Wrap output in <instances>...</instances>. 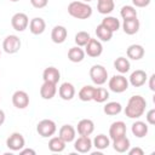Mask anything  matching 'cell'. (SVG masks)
I'll return each mask as SVG.
<instances>
[{"label": "cell", "instance_id": "f6af8a7d", "mask_svg": "<svg viewBox=\"0 0 155 155\" xmlns=\"http://www.w3.org/2000/svg\"><path fill=\"white\" fill-rule=\"evenodd\" d=\"M84 1H86V2H88V1H92V0H84Z\"/></svg>", "mask_w": 155, "mask_h": 155}, {"label": "cell", "instance_id": "f546056e", "mask_svg": "<svg viewBox=\"0 0 155 155\" xmlns=\"http://www.w3.org/2000/svg\"><path fill=\"white\" fill-rule=\"evenodd\" d=\"M102 24L108 28L110 31H117L119 28H120V21L116 18V17H113V16H107L102 19Z\"/></svg>", "mask_w": 155, "mask_h": 155}, {"label": "cell", "instance_id": "44dd1931", "mask_svg": "<svg viewBox=\"0 0 155 155\" xmlns=\"http://www.w3.org/2000/svg\"><path fill=\"white\" fill-rule=\"evenodd\" d=\"M144 47L142 45H138V44H133V45H130L126 50V54L130 59H133V61H139L140 58H143L144 56Z\"/></svg>", "mask_w": 155, "mask_h": 155}, {"label": "cell", "instance_id": "30bf717a", "mask_svg": "<svg viewBox=\"0 0 155 155\" xmlns=\"http://www.w3.org/2000/svg\"><path fill=\"white\" fill-rule=\"evenodd\" d=\"M12 104L17 109H25L29 105V94L22 90L16 91L12 94Z\"/></svg>", "mask_w": 155, "mask_h": 155}, {"label": "cell", "instance_id": "cb8c5ba5", "mask_svg": "<svg viewBox=\"0 0 155 155\" xmlns=\"http://www.w3.org/2000/svg\"><path fill=\"white\" fill-rule=\"evenodd\" d=\"M85 54H86L85 51L80 46H74V47H70L68 51V59L73 63H80L84 61Z\"/></svg>", "mask_w": 155, "mask_h": 155}, {"label": "cell", "instance_id": "9c48e42d", "mask_svg": "<svg viewBox=\"0 0 155 155\" xmlns=\"http://www.w3.org/2000/svg\"><path fill=\"white\" fill-rule=\"evenodd\" d=\"M103 52V45L99 40L97 39H93L91 38L88 40V42L85 45V53L92 58H96V57H99Z\"/></svg>", "mask_w": 155, "mask_h": 155}, {"label": "cell", "instance_id": "7bdbcfd3", "mask_svg": "<svg viewBox=\"0 0 155 155\" xmlns=\"http://www.w3.org/2000/svg\"><path fill=\"white\" fill-rule=\"evenodd\" d=\"M5 122V113L2 109H0V126Z\"/></svg>", "mask_w": 155, "mask_h": 155}, {"label": "cell", "instance_id": "3957f363", "mask_svg": "<svg viewBox=\"0 0 155 155\" xmlns=\"http://www.w3.org/2000/svg\"><path fill=\"white\" fill-rule=\"evenodd\" d=\"M56 131H57V125L53 120H50V119H44L39 121V124L36 125V132L42 138L52 137L56 133Z\"/></svg>", "mask_w": 155, "mask_h": 155}, {"label": "cell", "instance_id": "74e56055", "mask_svg": "<svg viewBox=\"0 0 155 155\" xmlns=\"http://www.w3.org/2000/svg\"><path fill=\"white\" fill-rule=\"evenodd\" d=\"M145 120L149 125H155V109H150L147 115H145Z\"/></svg>", "mask_w": 155, "mask_h": 155}, {"label": "cell", "instance_id": "c3c4849f", "mask_svg": "<svg viewBox=\"0 0 155 155\" xmlns=\"http://www.w3.org/2000/svg\"><path fill=\"white\" fill-rule=\"evenodd\" d=\"M0 101H1V98H0Z\"/></svg>", "mask_w": 155, "mask_h": 155}, {"label": "cell", "instance_id": "f35d334b", "mask_svg": "<svg viewBox=\"0 0 155 155\" xmlns=\"http://www.w3.org/2000/svg\"><path fill=\"white\" fill-rule=\"evenodd\" d=\"M134 7H147L150 4V0H132Z\"/></svg>", "mask_w": 155, "mask_h": 155}, {"label": "cell", "instance_id": "8992f818", "mask_svg": "<svg viewBox=\"0 0 155 155\" xmlns=\"http://www.w3.org/2000/svg\"><path fill=\"white\" fill-rule=\"evenodd\" d=\"M21 39L17 36V35H7L4 41H2V48L6 53H10V54H13V53H17L21 48Z\"/></svg>", "mask_w": 155, "mask_h": 155}, {"label": "cell", "instance_id": "ab89813d", "mask_svg": "<svg viewBox=\"0 0 155 155\" xmlns=\"http://www.w3.org/2000/svg\"><path fill=\"white\" fill-rule=\"evenodd\" d=\"M127 153H128V155H144L143 149H142V148H139V147L131 148V149H128V150H127Z\"/></svg>", "mask_w": 155, "mask_h": 155}, {"label": "cell", "instance_id": "ba28073f", "mask_svg": "<svg viewBox=\"0 0 155 155\" xmlns=\"http://www.w3.org/2000/svg\"><path fill=\"white\" fill-rule=\"evenodd\" d=\"M11 25L17 31H24L29 25V18L23 12H17L11 18Z\"/></svg>", "mask_w": 155, "mask_h": 155}, {"label": "cell", "instance_id": "5b68a950", "mask_svg": "<svg viewBox=\"0 0 155 155\" xmlns=\"http://www.w3.org/2000/svg\"><path fill=\"white\" fill-rule=\"evenodd\" d=\"M128 80L122 75H114L109 79V82H108V86H109V90L115 92V93H122L125 92L127 88H128Z\"/></svg>", "mask_w": 155, "mask_h": 155}, {"label": "cell", "instance_id": "7c38bea8", "mask_svg": "<svg viewBox=\"0 0 155 155\" xmlns=\"http://www.w3.org/2000/svg\"><path fill=\"white\" fill-rule=\"evenodd\" d=\"M147 80H148L147 73L142 69H137L131 73L128 78V84H131L133 87H140L147 82Z\"/></svg>", "mask_w": 155, "mask_h": 155}, {"label": "cell", "instance_id": "603a6c76", "mask_svg": "<svg viewBox=\"0 0 155 155\" xmlns=\"http://www.w3.org/2000/svg\"><path fill=\"white\" fill-rule=\"evenodd\" d=\"M130 147H131V143H130V139L126 136L113 139V148L116 153H127Z\"/></svg>", "mask_w": 155, "mask_h": 155}, {"label": "cell", "instance_id": "52a82bcc", "mask_svg": "<svg viewBox=\"0 0 155 155\" xmlns=\"http://www.w3.org/2000/svg\"><path fill=\"white\" fill-rule=\"evenodd\" d=\"M6 145L10 150L12 151H19L21 149L24 148L25 145V140H24V137L18 133V132H13L8 136V138L6 139Z\"/></svg>", "mask_w": 155, "mask_h": 155}, {"label": "cell", "instance_id": "5bb4252c", "mask_svg": "<svg viewBox=\"0 0 155 155\" xmlns=\"http://www.w3.org/2000/svg\"><path fill=\"white\" fill-rule=\"evenodd\" d=\"M76 131L80 136H91L94 131V124L90 119H82L78 122Z\"/></svg>", "mask_w": 155, "mask_h": 155}, {"label": "cell", "instance_id": "b9f144b4", "mask_svg": "<svg viewBox=\"0 0 155 155\" xmlns=\"http://www.w3.org/2000/svg\"><path fill=\"white\" fill-rule=\"evenodd\" d=\"M154 81H155V74H153L150 78H149V88L151 91H155V85H154Z\"/></svg>", "mask_w": 155, "mask_h": 155}, {"label": "cell", "instance_id": "d6a6232c", "mask_svg": "<svg viewBox=\"0 0 155 155\" xmlns=\"http://www.w3.org/2000/svg\"><path fill=\"white\" fill-rule=\"evenodd\" d=\"M115 7L114 0H107V1H97V10L102 15H109L113 12Z\"/></svg>", "mask_w": 155, "mask_h": 155}, {"label": "cell", "instance_id": "836d02e7", "mask_svg": "<svg viewBox=\"0 0 155 155\" xmlns=\"http://www.w3.org/2000/svg\"><path fill=\"white\" fill-rule=\"evenodd\" d=\"M93 91H94V87L91 86V85H86L84 87H81V90L79 91V98L80 101L82 102H90L92 101L93 98Z\"/></svg>", "mask_w": 155, "mask_h": 155}, {"label": "cell", "instance_id": "7dc6e473", "mask_svg": "<svg viewBox=\"0 0 155 155\" xmlns=\"http://www.w3.org/2000/svg\"><path fill=\"white\" fill-rule=\"evenodd\" d=\"M0 56H1V50H0Z\"/></svg>", "mask_w": 155, "mask_h": 155}, {"label": "cell", "instance_id": "484cf974", "mask_svg": "<svg viewBox=\"0 0 155 155\" xmlns=\"http://www.w3.org/2000/svg\"><path fill=\"white\" fill-rule=\"evenodd\" d=\"M109 145H110V138L107 137V136L103 134V133L97 134V136L93 138V140H92V147L97 148L98 150H104V149H107Z\"/></svg>", "mask_w": 155, "mask_h": 155}, {"label": "cell", "instance_id": "e575fe53", "mask_svg": "<svg viewBox=\"0 0 155 155\" xmlns=\"http://www.w3.org/2000/svg\"><path fill=\"white\" fill-rule=\"evenodd\" d=\"M120 16L122 19H128V18H136L137 17V10L134 6L131 5H125L120 10Z\"/></svg>", "mask_w": 155, "mask_h": 155}, {"label": "cell", "instance_id": "83f0119b", "mask_svg": "<svg viewBox=\"0 0 155 155\" xmlns=\"http://www.w3.org/2000/svg\"><path fill=\"white\" fill-rule=\"evenodd\" d=\"M114 68L120 73V74H125L130 70L131 68V64H130V61L128 58L126 57H117L115 61H114Z\"/></svg>", "mask_w": 155, "mask_h": 155}, {"label": "cell", "instance_id": "277c9868", "mask_svg": "<svg viewBox=\"0 0 155 155\" xmlns=\"http://www.w3.org/2000/svg\"><path fill=\"white\" fill-rule=\"evenodd\" d=\"M90 78L93 84L96 85H104L108 79V70L101 65V64H94L90 69Z\"/></svg>", "mask_w": 155, "mask_h": 155}, {"label": "cell", "instance_id": "7402d4cb", "mask_svg": "<svg viewBox=\"0 0 155 155\" xmlns=\"http://www.w3.org/2000/svg\"><path fill=\"white\" fill-rule=\"evenodd\" d=\"M42 79H44V81L57 84L59 81V79H61V73L54 67H47L42 73Z\"/></svg>", "mask_w": 155, "mask_h": 155}, {"label": "cell", "instance_id": "f1b7e54d", "mask_svg": "<svg viewBox=\"0 0 155 155\" xmlns=\"http://www.w3.org/2000/svg\"><path fill=\"white\" fill-rule=\"evenodd\" d=\"M103 111L109 116H114V115H117L122 111V105L119 102H108L104 105Z\"/></svg>", "mask_w": 155, "mask_h": 155}, {"label": "cell", "instance_id": "ffe728a7", "mask_svg": "<svg viewBox=\"0 0 155 155\" xmlns=\"http://www.w3.org/2000/svg\"><path fill=\"white\" fill-rule=\"evenodd\" d=\"M140 27V23L138 21V18H128V19H124L122 23V29L127 35H134L136 33H138Z\"/></svg>", "mask_w": 155, "mask_h": 155}, {"label": "cell", "instance_id": "e0dca14e", "mask_svg": "<svg viewBox=\"0 0 155 155\" xmlns=\"http://www.w3.org/2000/svg\"><path fill=\"white\" fill-rule=\"evenodd\" d=\"M58 94L63 101H70L75 96V87L70 82H63L58 88Z\"/></svg>", "mask_w": 155, "mask_h": 155}, {"label": "cell", "instance_id": "60d3db41", "mask_svg": "<svg viewBox=\"0 0 155 155\" xmlns=\"http://www.w3.org/2000/svg\"><path fill=\"white\" fill-rule=\"evenodd\" d=\"M19 154L21 155H27V154H30V155H35L36 153H35V150L34 149H30V148H23V149H21L19 150Z\"/></svg>", "mask_w": 155, "mask_h": 155}, {"label": "cell", "instance_id": "ac0fdd59", "mask_svg": "<svg viewBox=\"0 0 155 155\" xmlns=\"http://www.w3.org/2000/svg\"><path fill=\"white\" fill-rule=\"evenodd\" d=\"M58 136L65 142V143H70L75 139L76 137V130L74 128V126L71 125H63L59 131H58Z\"/></svg>", "mask_w": 155, "mask_h": 155}, {"label": "cell", "instance_id": "1f68e13d", "mask_svg": "<svg viewBox=\"0 0 155 155\" xmlns=\"http://www.w3.org/2000/svg\"><path fill=\"white\" fill-rule=\"evenodd\" d=\"M108 98H109V91L107 88H104V87H94L92 101H94L97 103H104V102H107Z\"/></svg>", "mask_w": 155, "mask_h": 155}, {"label": "cell", "instance_id": "ee69618b", "mask_svg": "<svg viewBox=\"0 0 155 155\" xmlns=\"http://www.w3.org/2000/svg\"><path fill=\"white\" fill-rule=\"evenodd\" d=\"M10 1H12V2H17V1H19V0H10Z\"/></svg>", "mask_w": 155, "mask_h": 155}, {"label": "cell", "instance_id": "d590c367", "mask_svg": "<svg viewBox=\"0 0 155 155\" xmlns=\"http://www.w3.org/2000/svg\"><path fill=\"white\" fill-rule=\"evenodd\" d=\"M91 39V35L87 33V31H78L75 34V38H74V41L76 44V46H80V47H85V45L88 42V40Z\"/></svg>", "mask_w": 155, "mask_h": 155}, {"label": "cell", "instance_id": "4dcf8cb0", "mask_svg": "<svg viewBox=\"0 0 155 155\" xmlns=\"http://www.w3.org/2000/svg\"><path fill=\"white\" fill-rule=\"evenodd\" d=\"M113 31H110L108 28H105L102 23L97 25L96 28V35L101 41H110L113 38Z\"/></svg>", "mask_w": 155, "mask_h": 155}, {"label": "cell", "instance_id": "6da1fadb", "mask_svg": "<svg viewBox=\"0 0 155 155\" xmlns=\"http://www.w3.org/2000/svg\"><path fill=\"white\" fill-rule=\"evenodd\" d=\"M145 108H147L145 98L139 96V94H136V96L130 97V99H128L124 111H125V115L127 117H130V119H138V117H140L144 114Z\"/></svg>", "mask_w": 155, "mask_h": 155}, {"label": "cell", "instance_id": "bcb514c9", "mask_svg": "<svg viewBox=\"0 0 155 155\" xmlns=\"http://www.w3.org/2000/svg\"><path fill=\"white\" fill-rule=\"evenodd\" d=\"M97 1H107V0H97Z\"/></svg>", "mask_w": 155, "mask_h": 155}, {"label": "cell", "instance_id": "4316f807", "mask_svg": "<svg viewBox=\"0 0 155 155\" xmlns=\"http://www.w3.org/2000/svg\"><path fill=\"white\" fill-rule=\"evenodd\" d=\"M65 142L58 136V137H52L48 140V149L52 153H62L65 149Z\"/></svg>", "mask_w": 155, "mask_h": 155}, {"label": "cell", "instance_id": "8fae6325", "mask_svg": "<svg viewBox=\"0 0 155 155\" xmlns=\"http://www.w3.org/2000/svg\"><path fill=\"white\" fill-rule=\"evenodd\" d=\"M74 148L78 153H81V154L90 153L92 148V139L90 138V136H80L78 139H75Z\"/></svg>", "mask_w": 155, "mask_h": 155}, {"label": "cell", "instance_id": "8d00e7d4", "mask_svg": "<svg viewBox=\"0 0 155 155\" xmlns=\"http://www.w3.org/2000/svg\"><path fill=\"white\" fill-rule=\"evenodd\" d=\"M30 4L35 8H44L47 6L48 0H30Z\"/></svg>", "mask_w": 155, "mask_h": 155}, {"label": "cell", "instance_id": "9a60e30c", "mask_svg": "<svg viewBox=\"0 0 155 155\" xmlns=\"http://www.w3.org/2000/svg\"><path fill=\"white\" fill-rule=\"evenodd\" d=\"M57 93V84L44 81L40 87V96L44 99H52Z\"/></svg>", "mask_w": 155, "mask_h": 155}, {"label": "cell", "instance_id": "7a4b0ae2", "mask_svg": "<svg viewBox=\"0 0 155 155\" xmlns=\"http://www.w3.org/2000/svg\"><path fill=\"white\" fill-rule=\"evenodd\" d=\"M68 13L76 19H87L92 16V7L84 1H71L68 5Z\"/></svg>", "mask_w": 155, "mask_h": 155}, {"label": "cell", "instance_id": "2e32d148", "mask_svg": "<svg viewBox=\"0 0 155 155\" xmlns=\"http://www.w3.org/2000/svg\"><path fill=\"white\" fill-rule=\"evenodd\" d=\"M68 36L67 28L64 25H54L51 31V39L54 44H63Z\"/></svg>", "mask_w": 155, "mask_h": 155}, {"label": "cell", "instance_id": "4fadbf2b", "mask_svg": "<svg viewBox=\"0 0 155 155\" xmlns=\"http://www.w3.org/2000/svg\"><path fill=\"white\" fill-rule=\"evenodd\" d=\"M122 136H126V124L124 121H115L109 127L110 139H116Z\"/></svg>", "mask_w": 155, "mask_h": 155}, {"label": "cell", "instance_id": "d6986e66", "mask_svg": "<svg viewBox=\"0 0 155 155\" xmlns=\"http://www.w3.org/2000/svg\"><path fill=\"white\" fill-rule=\"evenodd\" d=\"M46 29V22L41 17H34L29 22V30L34 35H40Z\"/></svg>", "mask_w": 155, "mask_h": 155}, {"label": "cell", "instance_id": "d4e9b609", "mask_svg": "<svg viewBox=\"0 0 155 155\" xmlns=\"http://www.w3.org/2000/svg\"><path fill=\"white\" fill-rule=\"evenodd\" d=\"M131 131L133 133L134 137L137 138H143L148 134V125L140 120L136 121L132 124V127H131Z\"/></svg>", "mask_w": 155, "mask_h": 155}]
</instances>
